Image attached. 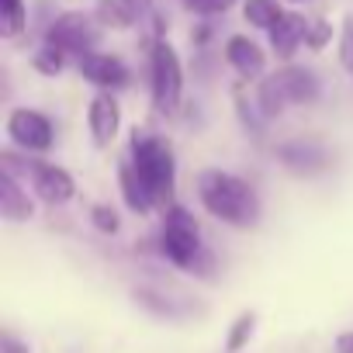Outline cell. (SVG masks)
Wrapping results in <instances>:
<instances>
[{
  "label": "cell",
  "instance_id": "14",
  "mask_svg": "<svg viewBox=\"0 0 353 353\" xmlns=\"http://www.w3.org/2000/svg\"><path fill=\"white\" fill-rule=\"evenodd\" d=\"M277 159L284 163V170H291L298 176H312V173H319V170L329 166L325 149L315 145V142H288V145L277 149Z\"/></svg>",
  "mask_w": 353,
  "mask_h": 353
},
{
  "label": "cell",
  "instance_id": "12",
  "mask_svg": "<svg viewBox=\"0 0 353 353\" xmlns=\"http://www.w3.org/2000/svg\"><path fill=\"white\" fill-rule=\"evenodd\" d=\"M305 35H308V18L298 11H284L281 21L267 32V46L281 63H291L298 56V49L305 46Z\"/></svg>",
  "mask_w": 353,
  "mask_h": 353
},
{
  "label": "cell",
  "instance_id": "21",
  "mask_svg": "<svg viewBox=\"0 0 353 353\" xmlns=\"http://www.w3.org/2000/svg\"><path fill=\"white\" fill-rule=\"evenodd\" d=\"M253 329H256V315L253 312H243L232 325H229V336H225V350L229 353H239L246 343H250V336H253Z\"/></svg>",
  "mask_w": 353,
  "mask_h": 353
},
{
  "label": "cell",
  "instance_id": "7",
  "mask_svg": "<svg viewBox=\"0 0 353 353\" xmlns=\"http://www.w3.org/2000/svg\"><path fill=\"white\" fill-rule=\"evenodd\" d=\"M4 132L21 152H49L56 145V125L39 108H14L4 121Z\"/></svg>",
  "mask_w": 353,
  "mask_h": 353
},
{
  "label": "cell",
  "instance_id": "27",
  "mask_svg": "<svg viewBox=\"0 0 353 353\" xmlns=\"http://www.w3.org/2000/svg\"><path fill=\"white\" fill-rule=\"evenodd\" d=\"M128 4H132V8L139 11V14H145V11L152 8V0H128Z\"/></svg>",
  "mask_w": 353,
  "mask_h": 353
},
{
  "label": "cell",
  "instance_id": "9",
  "mask_svg": "<svg viewBox=\"0 0 353 353\" xmlns=\"http://www.w3.org/2000/svg\"><path fill=\"white\" fill-rule=\"evenodd\" d=\"M77 73H80V80H87V83L97 87V90H125V87L132 83L128 63H125L121 56L101 52V49L80 56V59H77Z\"/></svg>",
  "mask_w": 353,
  "mask_h": 353
},
{
  "label": "cell",
  "instance_id": "25",
  "mask_svg": "<svg viewBox=\"0 0 353 353\" xmlns=\"http://www.w3.org/2000/svg\"><path fill=\"white\" fill-rule=\"evenodd\" d=\"M0 353H28V346L21 339H14L11 332H4V343H0Z\"/></svg>",
  "mask_w": 353,
  "mask_h": 353
},
{
  "label": "cell",
  "instance_id": "13",
  "mask_svg": "<svg viewBox=\"0 0 353 353\" xmlns=\"http://www.w3.org/2000/svg\"><path fill=\"white\" fill-rule=\"evenodd\" d=\"M0 215L8 222L35 219V194H28V184L11 170H0Z\"/></svg>",
  "mask_w": 353,
  "mask_h": 353
},
{
  "label": "cell",
  "instance_id": "19",
  "mask_svg": "<svg viewBox=\"0 0 353 353\" xmlns=\"http://www.w3.org/2000/svg\"><path fill=\"white\" fill-rule=\"evenodd\" d=\"M66 63H70V56H66L63 49L49 46V42H42V46L32 52V70L42 73V77H56V73H63Z\"/></svg>",
  "mask_w": 353,
  "mask_h": 353
},
{
  "label": "cell",
  "instance_id": "20",
  "mask_svg": "<svg viewBox=\"0 0 353 353\" xmlns=\"http://www.w3.org/2000/svg\"><path fill=\"white\" fill-rule=\"evenodd\" d=\"M90 225H94L101 236H118V232H121V215H118V208L97 201V205H90Z\"/></svg>",
  "mask_w": 353,
  "mask_h": 353
},
{
  "label": "cell",
  "instance_id": "1",
  "mask_svg": "<svg viewBox=\"0 0 353 353\" xmlns=\"http://www.w3.org/2000/svg\"><path fill=\"white\" fill-rule=\"evenodd\" d=\"M194 194L201 208L229 229H253L260 222V194L239 173L208 166L194 176Z\"/></svg>",
  "mask_w": 353,
  "mask_h": 353
},
{
  "label": "cell",
  "instance_id": "17",
  "mask_svg": "<svg viewBox=\"0 0 353 353\" xmlns=\"http://www.w3.org/2000/svg\"><path fill=\"white\" fill-rule=\"evenodd\" d=\"M284 11H288L284 0H243V21L260 32H270Z\"/></svg>",
  "mask_w": 353,
  "mask_h": 353
},
{
  "label": "cell",
  "instance_id": "11",
  "mask_svg": "<svg viewBox=\"0 0 353 353\" xmlns=\"http://www.w3.org/2000/svg\"><path fill=\"white\" fill-rule=\"evenodd\" d=\"M222 52H225V63L236 70V77L243 83H256V80L267 77V49L256 39H250V35H229Z\"/></svg>",
  "mask_w": 353,
  "mask_h": 353
},
{
  "label": "cell",
  "instance_id": "22",
  "mask_svg": "<svg viewBox=\"0 0 353 353\" xmlns=\"http://www.w3.org/2000/svg\"><path fill=\"white\" fill-rule=\"evenodd\" d=\"M332 42V25L325 18H312L308 21V35H305V49L308 52H322Z\"/></svg>",
  "mask_w": 353,
  "mask_h": 353
},
{
  "label": "cell",
  "instance_id": "8",
  "mask_svg": "<svg viewBox=\"0 0 353 353\" xmlns=\"http://www.w3.org/2000/svg\"><path fill=\"white\" fill-rule=\"evenodd\" d=\"M25 184L32 188V194L49 205V208H63L77 198V181L66 166H56V163H46V159H28L25 166Z\"/></svg>",
  "mask_w": 353,
  "mask_h": 353
},
{
  "label": "cell",
  "instance_id": "18",
  "mask_svg": "<svg viewBox=\"0 0 353 353\" xmlns=\"http://www.w3.org/2000/svg\"><path fill=\"white\" fill-rule=\"evenodd\" d=\"M28 32V8L25 0H0V35L21 39Z\"/></svg>",
  "mask_w": 353,
  "mask_h": 353
},
{
  "label": "cell",
  "instance_id": "4",
  "mask_svg": "<svg viewBox=\"0 0 353 353\" xmlns=\"http://www.w3.org/2000/svg\"><path fill=\"white\" fill-rule=\"evenodd\" d=\"M319 97H322L319 73L298 63H284L281 70L267 73L263 80H256V90H253V101L263 118H277L291 104H315Z\"/></svg>",
  "mask_w": 353,
  "mask_h": 353
},
{
  "label": "cell",
  "instance_id": "3",
  "mask_svg": "<svg viewBox=\"0 0 353 353\" xmlns=\"http://www.w3.org/2000/svg\"><path fill=\"white\" fill-rule=\"evenodd\" d=\"M159 215H163L159 239H156L159 256L170 260L176 270L208 277V274L215 270V260H212V253H208V246H205V239H201L198 219H194L184 205H176V201H173L166 212H159Z\"/></svg>",
  "mask_w": 353,
  "mask_h": 353
},
{
  "label": "cell",
  "instance_id": "6",
  "mask_svg": "<svg viewBox=\"0 0 353 353\" xmlns=\"http://www.w3.org/2000/svg\"><path fill=\"white\" fill-rule=\"evenodd\" d=\"M42 42L63 49L66 56H87L101 46V28H97V18L87 14V11H63L49 21Z\"/></svg>",
  "mask_w": 353,
  "mask_h": 353
},
{
  "label": "cell",
  "instance_id": "16",
  "mask_svg": "<svg viewBox=\"0 0 353 353\" xmlns=\"http://www.w3.org/2000/svg\"><path fill=\"white\" fill-rule=\"evenodd\" d=\"M94 18L101 28H114V32H128L142 14L128 4V0H97L94 4Z\"/></svg>",
  "mask_w": 353,
  "mask_h": 353
},
{
  "label": "cell",
  "instance_id": "5",
  "mask_svg": "<svg viewBox=\"0 0 353 353\" xmlns=\"http://www.w3.org/2000/svg\"><path fill=\"white\" fill-rule=\"evenodd\" d=\"M149 97L156 114L173 118L184 104V63L166 39H152L149 52Z\"/></svg>",
  "mask_w": 353,
  "mask_h": 353
},
{
  "label": "cell",
  "instance_id": "28",
  "mask_svg": "<svg viewBox=\"0 0 353 353\" xmlns=\"http://www.w3.org/2000/svg\"><path fill=\"white\" fill-rule=\"evenodd\" d=\"M284 4H308V0H284Z\"/></svg>",
  "mask_w": 353,
  "mask_h": 353
},
{
  "label": "cell",
  "instance_id": "23",
  "mask_svg": "<svg viewBox=\"0 0 353 353\" xmlns=\"http://www.w3.org/2000/svg\"><path fill=\"white\" fill-rule=\"evenodd\" d=\"M339 66L353 80V14H346L339 25Z\"/></svg>",
  "mask_w": 353,
  "mask_h": 353
},
{
  "label": "cell",
  "instance_id": "10",
  "mask_svg": "<svg viewBox=\"0 0 353 353\" xmlns=\"http://www.w3.org/2000/svg\"><path fill=\"white\" fill-rule=\"evenodd\" d=\"M87 132L97 149H111V142L121 132V108L114 101V90H97L87 104Z\"/></svg>",
  "mask_w": 353,
  "mask_h": 353
},
{
  "label": "cell",
  "instance_id": "24",
  "mask_svg": "<svg viewBox=\"0 0 353 353\" xmlns=\"http://www.w3.org/2000/svg\"><path fill=\"white\" fill-rule=\"evenodd\" d=\"M188 14H198V18H215V14H225L236 0H181Z\"/></svg>",
  "mask_w": 353,
  "mask_h": 353
},
{
  "label": "cell",
  "instance_id": "2",
  "mask_svg": "<svg viewBox=\"0 0 353 353\" xmlns=\"http://www.w3.org/2000/svg\"><path fill=\"white\" fill-rule=\"evenodd\" d=\"M128 163L135 166L152 208L166 212L173 205V194H176V156H173V145L163 135L149 132V128H132V135H128Z\"/></svg>",
  "mask_w": 353,
  "mask_h": 353
},
{
  "label": "cell",
  "instance_id": "15",
  "mask_svg": "<svg viewBox=\"0 0 353 353\" xmlns=\"http://www.w3.org/2000/svg\"><path fill=\"white\" fill-rule=\"evenodd\" d=\"M118 191H121V201L132 215H152L156 212L145 188H142V181H139V173H135V166L128 163V156L118 163Z\"/></svg>",
  "mask_w": 353,
  "mask_h": 353
},
{
  "label": "cell",
  "instance_id": "26",
  "mask_svg": "<svg viewBox=\"0 0 353 353\" xmlns=\"http://www.w3.org/2000/svg\"><path fill=\"white\" fill-rule=\"evenodd\" d=\"M336 353H353V329L336 336Z\"/></svg>",
  "mask_w": 353,
  "mask_h": 353
}]
</instances>
